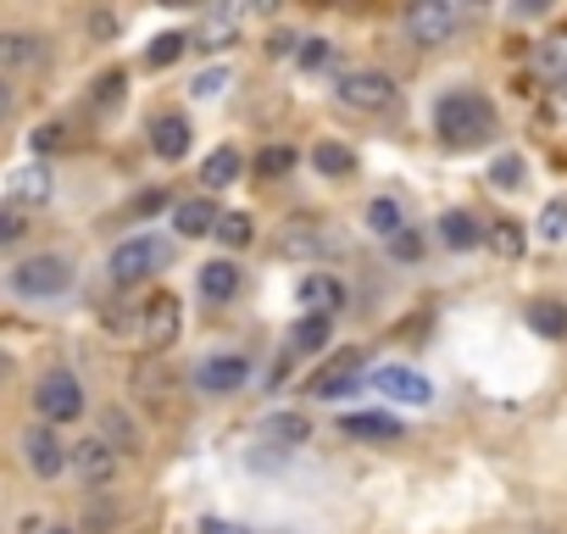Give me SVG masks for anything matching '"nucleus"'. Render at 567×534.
<instances>
[{
  "instance_id": "nucleus-29",
  "label": "nucleus",
  "mask_w": 567,
  "mask_h": 534,
  "mask_svg": "<svg viewBox=\"0 0 567 534\" xmlns=\"http://www.w3.org/2000/svg\"><path fill=\"white\" fill-rule=\"evenodd\" d=\"M312 167L317 173H328V178H345L351 167H356V157L345 151V145H335V139H323L317 151H312Z\"/></svg>"
},
{
  "instance_id": "nucleus-21",
  "label": "nucleus",
  "mask_w": 567,
  "mask_h": 534,
  "mask_svg": "<svg viewBox=\"0 0 567 534\" xmlns=\"http://www.w3.org/2000/svg\"><path fill=\"white\" fill-rule=\"evenodd\" d=\"M240 173H245V157L234 151V145H217V151L206 157V167H201V184H206V189H228Z\"/></svg>"
},
{
  "instance_id": "nucleus-20",
  "label": "nucleus",
  "mask_w": 567,
  "mask_h": 534,
  "mask_svg": "<svg viewBox=\"0 0 567 534\" xmlns=\"http://www.w3.org/2000/svg\"><path fill=\"white\" fill-rule=\"evenodd\" d=\"M167 390H173V378H167V362H162V357H146V362L134 368V396H139V401L162 407Z\"/></svg>"
},
{
  "instance_id": "nucleus-37",
  "label": "nucleus",
  "mask_w": 567,
  "mask_h": 534,
  "mask_svg": "<svg viewBox=\"0 0 567 534\" xmlns=\"http://www.w3.org/2000/svg\"><path fill=\"white\" fill-rule=\"evenodd\" d=\"M223 89H228V67H206V73L189 78V95H196V101H212V95H223Z\"/></svg>"
},
{
  "instance_id": "nucleus-4",
  "label": "nucleus",
  "mask_w": 567,
  "mask_h": 534,
  "mask_svg": "<svg viewBox=\"0 0 567 534\" xmlns=\"http://www.w3.org/2000/svg\"><path fill=\"white\" fill-rule=\"evenodd\" d=\"M34 412H39V423H51V429L78 423V418H84V384H78L67 368L45 373V378L34 384Z\"/></svg>"
},
{
  "instance_id": "nucleus-7",
  "label": "nucleus",
  "mask_w": 567,
  "mask_h": 534,
  "mask_svg": "<svg viewBox=\"0 0 567 534\" xmlns=\"http://www.w3.org/2000/svg\"><path fill=\"white\" fill-rule=\"evenodd\" d=\"M335 89H340V101L356 107V112H385V107H395V78L378 73V67H345Z\"/></svg>"
},
{
  "instance_id": "nucleus-6",
  "label": "nucleus",
  "mask_w": 567,
  "mask_h": 534,
  "mask_svg": "<svg viewBox=\"0 0 567 534\" xmlns=\"http://www.w3.org/2000/svg\"><path fill=\"white\" fill-rule=\"evenodd\" d=\"M67 468L78 473V484H84V490H112V484H117V473H123V457H117V451L101 440V434H89V440H78V446H73Z\"/></svg>"
},
{
  "instance_id": "nucleus-26",
  "label": "nucleus",
  "mask_w": 567,
  "mask_h": 534,
  "mask_svg": "<svg viewBox=\"0 0 567 534\" xmlns=\"http://www.w3.org/2000/svg\"><path fill=\"white\" fill-rule=\"evenodd\" d=\"M440 239H445L451 251H472V246L484 239V228L472 223L467 212H445V218H440Z\"/></svg>"
},
{
  "instance_id": "nucleus-10",
  "label": "nucleus",
  "mask_w": 567,
  "mask_h": 534,
  "mask_svg": "<svg viewBox=\"0 0 567 534\" xmlns=\"http://www.w3.org/2000/svg\"><path fill=\"white\" fill-rule=\"evenodd\" d=\"M245 384H251V362L234 357V351L206 357V362L196 368V390H201V396H234V390H245Z\"/></svg>"
},
{
  "instance_id": "nucleus-16",
  "label": "nucleus",
  "mask_w": 567,
  "mask_h": 534,
  "mask_svg": "<svg viewBox=\"0 0 567 534\" xmlns=\"http://www.w3.org/2000/svg\"><path fill=\"white\" fill-rule=\"evenodd\" d=\"M340 429L351 434V440H378V446H390V440H401V418H390V412H345L340 418Z\"/></svg>"
},
{
  "instance_id": "nucleus-43",
  "label": "nucleus",
  "mask_w": 567,
  "mask_h": 534,
  "mask_svg": "<svg viewBox=\"0 0 567 534\" xmlns=\"http://www.w3.org/2000/svg\"><path fill=\"white\" fill-rule=\"evenodd\" d=\"M12 107H17V89H12L7 78H0V123H7V117H12Z\"/></svg>"
},
{
  "instance_id": "nucleus-11",
  "label": "nucleus",
  "mask_w": 567,
  "mask_h": 534,
  "mask_svg": "<svg viewBox=\"0 0 567 534\" xmlns=\"http://www.w3.org/2000/svg\"><path fill=\"white\" fill-rule=\"evenodd\" d=\"M356 384H362V357H356V351H345V357L328 362L317 378H306V396H312V401H340V396H351V390H356Z\"/></svg>"
},
{
  "instance_id": "nucleus-2",
  "label": "nucleus",
  "mask_w": 567,
  "mask_h": 534,
  "mask_svg": "<svg viewBox=\"0 0 567 534\" xmlns=\"http://www.w3.org/2000/svg\"><path fill=\"white\" fill-rule=\"evenodd\" d=\"M112 284H146V278H156L162 268H173V246H167V239L162 234H128L123 239V246L112 251Z\"/></svg>"
},
{
  "instance_id": "nucleus-3",
  "label": "nucleus",
  "mask_w": 567,
  "mask_h": 534,
  "mask_svg": "<svg viewBox=\"0 0 567 534\" xmlns=\"http://www.w3.org/2000/svg\"><path fill=\"white\" fill-rule=\"evenodd\" d=\"M12 289L23 301H56L73 289V262L56 257V251H45V257H28L12 268Z\"/></svg>"
},
{
  "instance_id": "nucleus-42",
  "label": "nucleus",
  "mask_w": 567,
  "mask_h": 534,
  "mask_svg": "<svg viewBox=\"0 0 567 534\" xmlns=\"http://www.w3.org/2000/svg\"><path fill=\"white\" fill-rule=\"evenodd\" d=\"M201 534H251V529H240V523H228V518H206V523H201Z\"/></svg>"
},
{
  "instance_id": "nucleus-19",
  "label": "nucleus",
  "mask_w": 567,
  "mask_h": 534,
  "mask_svg": "<svg viewBox=\"0 0 567 534\" xmlns=\"http://www.w3.org/2000/svg\"><path fill=\"white\" fill-rule=\"evenodd\" d=\"M201 296L212 307H228L234 296H240V268H234V262H206L201 268Z\"/></svg>"
},
{
  "instance_id": "nucleus-31",
  "label": "nucleus",
  "mask_w": 567,
  "mask_h": 534,
  "mask_svg": "<svg viewBox=\"0 0 567 534\" xmlns=\"http://www.w3.org/2000/svg\"><path fill=\"white\" fill-rule=\"evenodd\" d=\"M524 178H529V162L517 157V151H506V157L490 162V184L495 189H524Z\"/></svg>"
},
{
  "instance_id": "nucleus-34",
  "label": "nucleus",
  "mask_w": 567,
  "mask_h": 534,
  "mask_svg": "<svg viewBox=\"0 0 567 534\" xmlns=\"http://www.w3.org/2000/svg\"><path fill=\"white\" fill-rule=\"evenodd\" d=\"M217 239H223V246H234V251L251 246V218L245 212H223L217 218Z\"/></svg>"
},
{
  "instance_id": "nucleus-23",
  "label": "nucleus",
  "mask_w": 567,
  "mask_h": 534,
  "mask_svg": "<svg viewBox=\"0 0 567 534\" xmlns=\"http://www.w3.org/2000/svg\"><path fill=\"white\" fill-rule=\"evenodd\" d=\"M39 201H51V173H45V167L12 173V207L23 212V207H39Z\"/></svg>"
},
{
  "instance_id": "nucleus-1",
  "label": "nucleus",
  "mask_w": 567,
  "mask_h": 534,
  "mask_svg": "<svg viewBox=\"0 0 567 534\" xmlns=\"http://www.w3.org/2000/svg\"><path fill=\"white\" fill-rule=\"evenodd\" d=\"M495 128H501V117H495V107L484 101L479 89H445L434 101V134L445 145H456V151L495 139Z\"/></svg>"
},
{
  "instance_id": "nucleus-25",
  "label": "nucleus",
  "mask_w": 567,
  "mask_h": 534,
  "mask_svg": "<svg viewBox=\"0 0 567 534\" xmlns=\"http://www.w3.org/2000/svg\"><path fill=\"white\" fill-rule=\"evenodd\" d=\"M101 440L123 457V451H139V429H134V418H128V412H117V407H112V412H101Z\"/></svg>"
},
{
  "instance_id": "nucleus-22",
  "label": "nucleus",
  "mask_w": 567,
  "mask_h": 534,
  "mask_svg": "<svg viewBox=\"0 0 567 534\" xmlns=\"http://www.w3.org/2000/svg\"><path fill=\"white\" fill-rule=\"evenodd\" d=\"M217 207L212 201H178V212H173V223H178V234L184 239H201V234H217Z\"/></svg>"
},
{
  "instance_id": "nucleus-14",
  "label": "nucleus",
  "mask_w": 567,
  "mask_h": 534,
  "mask_svg": "<svg viewBox=\"0 0 567 534\" xmlns=\"http://www.w3.org/2000/svg\"><path fill=\"white\" fill-rule=\"evenodd\" d=\"M39 62H45V39L39 34H23V28L0 34V73H28Z\"/></svg>"
},
{
  "instance_id": "nucleus-44",
  "label": "nucleus",
  "mask_w": 567,
  "mask_h": 534,
  "mask_svg": "<svg viewBox=\"0 0 567 534\" xmlns=\"http://www.w3.org/2000/svg\"><path fill=\"white\" fill-rule=\"evenodd\" d=\"M39 534H78V529H67V523H45Z\"/></svg>"
},
{
  "instance_id": "nucleus-8",
  "label": "nucleus",
  "mask_w": 567,
  "mask_h": 534,
  "mask_svg": "<svg viewBox=\"0 0 567 534\" xmlns=\"http://www.w3.org/2000/svg\"><path fill=\"white\" fill-rule=\"evenodd\" d=\"M67 457H73V446L62 440L51 423H34L23 434V462L34 468V479H62L67 473Z\"/></svg>"
},
{
  "instance_id": "nucleus-35",
  "label": "nucleus",
  "mask_w": 567,
  "mask_h": 534,
  "mask_svg": "<svg viewBox=\"0 0 567 534\" xmlns=\"http://www.w3.org/2000/svg\"><path fill=\"white\" fill-rule=\"evenodd\" d=\"M295 167V151H284V145H267V151H256V178H284Z\"/></svg>"
},
{
  "instance_id": "nucleus-40",
  "label": "nucleus",
  "mask_w": 567,
  "mask_h": 534,
  "mask_svg": "<svg viewBox=\"0 0 567 534\" xmlns=\"http://www.w3.org/2000/svg\"><path fill=\"white\" fill-rule=\"evenodd\" d=\"M328 57H335V45H328V39H301V45H295V62H301V67H323Z\"/></svg>"
},
{
  "instance_id": "nucleus-17",
  "label": "nucleus",
  "mask_w": 567,
  "mask_h": 534,
  "mask_svg": "<svg viewBox=\"0 0 567 534\" xmlns=\"http://www.w3.org/2000/svg\"><path fill=\"white\" fill-rule=\"evenodd\" d=\"M151 151H156L162 162H178V157L189 151V123H184L178 112H167V117L151 123Z\"/></svg>"
},
{
  "instance_id": "nucleus-24",
  "label": "nucleus",
  "mask_w": 567,
  "mask_h": 534,
  "mask_svg": "<svg viewBox=\"0 0 567 534\" xmlns=\"http://www.w3.org/2000/svg\"><path fill=\"white\" fill-rule=\"evenodd\" d=\"M328 334H335V318H312V312H306V318L290 328V351H295V357H312V351L328 346Z\"/></svg>"
},
{
  "instance_id": "nucleus-28",
  "label": "nucleus",
  "mask_w": 567,
  "mask_h": 534,
  "mask_svg": "<svg viewBox=\"0 0 567 534\" xmlns=\"http://www.w3.org/2000/svg\"><path fill=\"white\" fill-rule=\"evenodd\" d=\"M529 328L545 334V339H562V334H567V307H562V301H534V307H529Z\"/></svg>"
},
{
  "instance_id": "nucleus-46",
  "label": "nucleus",
  "mask_w": 567,
  "mask_h": 534,
  "mask_svg": "<svg viewBox=\"0 0 567 534\" xmlns=\"http://www.w3.org/2000/svg\"><path fill=\"white\" fill-rule=\"evenodd\" d=\"M556 101L567 107V78H556Z\"/></svg>"
},
{
  "instance_id": "nucleus-45",
  "label": "nucleus",
  "mask_w": 567,
  "mask_h": 534,
  "mask_svg": "<svg viewBox=\"0 0 567 534\" xmlns=\"http://www.w3.org/2000/svg\"><path fill=\"white\" fill-rule=\"evenodd\" d=\"M7 378H12V357H7V351H0V384H7Z\"/></svg>"
},
{
  "instance_id": "nucleus-5",
  "label": "nucleus",
  "mask_w": 567,
  "mask_h": 534,
  "mask_svg": "<svg viewBox=\"0 0 567 534\" xmlns=\"http://www.w3.org/2000/svg\"><path fill=\"white\" fill-rule=\"evenodd\" d=\"M462 28V7L456 0H412L406 7V39L434 51V45H451Z\"/></svg>"
},
{
  "instance_id": "nucleus-39",
  "label": "nucleus",
  "mask_w": 567,
  "mask_h": 534,
  "mask_svg": "<svg viewBox=\"0 0 567 534\" xmlns=\"http://www.w3.org/2000/svg\"><path fill=\"white\" fill-rule=\"evenodd\" d=\"M23 234H28V218L17 207H0V246H17Z\"/></svg>"
},
{
  "instance_id": "nucleus-18",
  "label": "nucleus",
  "mask_w": 567,
  "mask_h": 534,
  "mask_svg": "<svg viewBox=\"0 0 567 534\" xmlns=\"http://www.w3.org/2000/svg\"><path fill=\"white\" fill-rule=\"evenodd\" d=\"M256 434H262L267 446H306L312 440V423L301 412H273V418H262Z\"/></svg>"
},
{
  "instance_id": "nucleus-36",
  "label": "nucleus",
  "mask_w": 567,
  "mask_h": 534,
  "mask_svg": "<svg viewBox=\"0 0 567 534\" xmlns=\"http://www.w3.org/2000/svg\"><path fill=\"white\" fill-rule=\"evenodd\" d=\"M540 239H551V246H556V239H567V196H556L540 212Z\"/></svg>"
},
{
  "instance_id": "nucleus-38",
  "label": "nucleus",
  "mask_w": 567,
  "mask_h": 534,
  "mask_svg": "<svg viewBox=\"0 0 567 534\" xmlns=\"http://www.w3.org/2000/svg\"><path fill=\"white\" fill-rule=\"evenodd\" d=\"M551 78H567V39H551V45H540V57H534Z\"/></svg>"
},
{
  "instance_id": "nucleus-32",
  "label": "nucleus",
  "mask_w": 567,
  "mask_h": 534,
  "mask_svg": "<svg viewBox=\"0 0 567 534\" xmlns=\"http://www.w3.org/2000/svg\"><path fill=\"white\" fill-rule=\"evenodd\" d=\"M123 89H128V78H123V67H112V73H101V78H94V95H89V107H94V112H112V107L123 101Z\"/></svg>"
},
{
  "instance_id": "nucleus-9",
  "label": "nucleus",
  "mask_w": 567,
  "mask_h": 534,
  "mask_svg": "<svg viewBox=\"0 0 567 534\" xmlns=\"http://www.w3.org/2000/svg\"><path fill=\"white\" fill-rule=\"evenodd\" d=\"M373 390L385 396V401H401V407H429V401H434V384L423 378L417 368H401V362L378 368V373H373Z\"/></svg>"
},
{
  "instance_id": "nucleus-41",
  "label": "nucleus",
  "mask_w": 567,
  "mask_h": 534,
  "mask_svg": "<svg viewBox=\"0 0 567 534\" xmlns=\"http://www.w3.org/2000/svg\"><path fill=\"white\" fill-rule=\"evenodd\" d=\"M62 139H67V128H62V123H45V128L34 134V151H56Z\"/></svg>"
},
{
  "instance_id": "nucleus-33",
  "label": "nucleus",
  "mask_w": 567,
  "mask_h": 534,
  "mask_svg": "<svg viewBox=\"0 0 567 534\" xmlns=\"http://www.w3.org/2000/svg\"><path fill=\"white\" fill-rule=\"evenodd\" d=\"M184 51H189V34H156L146 51V67H173Z\"/></svg>"
},
{
  "instance_id": "nucleus-12",
  "label": "nucleus",
  "mask_w": 567,
  "mask_h": 534,
  "mask_svg": "<svg viewBox=\"0 0 567 534\" xmlns=\"http://www.w3.org/2000/svg\"><path fill=\"white\" fill-rule=\"evenodd\" d=\"M240 7H217V12H206L201 23H196V34H189V45L196 51H228L234 39H240Z\"/></svg>"
},
{
  "instance_id": "nucleus-27",
  "label": "nucleus",
  "mask_w": 567,
  "mask_h": 534,
  "mask_svg": "<svg viewBox=\"0 0 567 534\" xmlns=\"http://www.w3.org/2000/svg\"><path fill=\"white\" fill-rule=\"evenodd\" d=\"M367 228H373V234H385V239H401V234H406V212H401V201L378 196V201L367 207Z\"/></svg>"
},
{
  "instance_id": "nucleus-15",
  "label": "nucleus",
  "mask_w": 567,
  "mask_h": 534,
  "mask_svg": "<svg viewBox=\"0 0 567 534\" xmlns=\"http://www.w3.org/2000/svg\"><path fill=\"white\" fill-rule=\"evenodd\" d=\"M178 312H184L178 296H156V301L146 307V346H151V351H167L173 339H178V328H184Z\"/></svg>"
},
{
  "instance_id": "nucleus-13",
  "label": "nucleus",
  "mask_w": 567,
  "mask_h": 534,
  "mask_svg": "<svg viewBox=\"0 0 567 534\" xmlns=\"http://www.w3.org/2000/svg\"><path fill=\"white\" fill-rule=\"evenodd\" d=\"M301 307H306L312 318H335V312L345 307V284H340L335 273H306V278H301Z\"/></svg>"
},
{
  "instance_id": "nucleus-30",
  "label": "nucleus",
  "mask_w": 567,
  "mask_h": 534,
  "mask_svg": "<svg viewBox=\"0 0 567 534\" xmlns=\"http://www.w3.org/2000/svg\"><path fill=\"white\" fill-rule=\"evenodd\" d=\"M484 239L501 251V257H524V223H512V218H495L484 228Z\"/></svg>"
}]
</instances>
